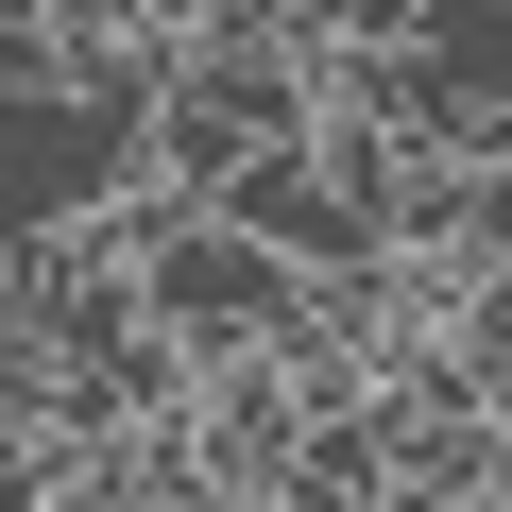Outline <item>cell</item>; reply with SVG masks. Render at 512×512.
I'll return each instance as SVG.
<instances>
[{
	"mask_svg": "<svg viewBox=\"0 0 512 512\" xmlns=\"http://www.w3.org/2000/svg\"><path fill=\"white\" fill-rule=\"evenodd\" d=\"M120 256H137V308H154L188 359H291V342H308V274H291L256 222L188 205V188H137V205H120Z\"/></svg>",
	"mask_w": 512,
	"mask_h": 512,
	"instance_id": "6da1fadb",
	"label": "cell"
}]
</instances>
